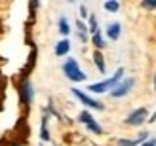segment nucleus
I'll use <instances>...</instances> for the list:
<instances>
[{"label":"nucleus","mask_w":156,"mask_h":146,"mask_svg":"<svg viewBox=\"0 0 156 146\" xmlns=\"http://www.w3.org/2000/svg\"><path fill=\"white\" fill-rule=\"evenodd\" d=\"M122 76H124V68L120 66L118 70L114 72L112 78H107V80L99 82V83H91L88 89L91 91V93H105V91H112V89H114V87L122 82Z\"/></svg>","instance_id":"nucleus-1"},{"label":"nucleus","mask_w":156,"mask_h":146,"mask_svg":"<svg viewBox=\"0 0 156 146\" xmlns=\"http://www.w3.org/2000/svg\"><path fill=\"white\" fill-rule=\"evenodd\" d=\"M63 72H65V76L71 82H84L88 76H86V72H82L80 70V66H78V61L76 59H67L65 63H63Z\"/></svg>","instance_id":"nucleus-2"},{"label":"nucleus","mask_w":156,"mask_h":146,"mask_svg":"<svg viewBox=\"0 0 156 146\" xmlns=\"http://www.w3.org/2000/svg\"><path fill=\"white\" fill-rule=\"evenodd\" d=\"M71 91H73V95H74V97H76L78 101H80V103L84 104V106H90V108H93V110H103V108H105V106L101 104L99 101H95V99H91L90 95H86L82 89H78V87H73Z\"/></svg>","instance_id":"nucleus-3"},{"label":"nucleus","mask_w":156,"mask_h":146,"mask_svg":"<svg viewBox=\"0 0 156 146\" xmlns=\"http://www.w3.org/2000/svg\"><path fill=\"white\" fill-rule=\"evenodd\" d=\"M78 120H80V121H82V124L90 129L91 133H95V135H101V133H103V127H101L97 121L93 120V116H91L88 110H82V112H80V116H78Z\"/></svg>","instance_id":"nucleus-4"},{"label":"nucleus","mask_w":156,"mask_h":146,"mask_svg":"<svg viewBox=\"0 0 156 146\" xmlns=\"http://www.w3.org/2000/svg\"><path fill=\"white\" fill-rule=\"evenodd\" d=\"M133 86H135V80H133V78H126V80H122L118 86H116V87L111 91V97L120 99V97H124V95H128Z\"/></svg>","instance_id":"nucleus-5"},{"label":"nucleus","mask_w":156,"mask_h":146,"mask_svg":"<svg viewBox=\"0 0 156 146\" xmlns=\"http://www.w3.org/2000/svg\"><path fill=\"white\" fill-rule=\"evenodd\" d=\"M147 118H149V110L145 108V106H141V108H137L129 114V116L126 118V124L128 125H141L143 121H147Z\"/></svg>","instance_id":"nucleus-6"},{"label":"nucleus","mask_w":156,"mask_h":146,"mask_svg":"<svg viewBox=\"0 0 156 146\" xmlns=\"http://www.w3.org/2000/svg\"><path fill=\"white\" fill-rule=\"evenodd\" d=\"M19 95H21V103L23 104H30L33 103V97H34V91H33V86H30L29 80H23L21 87H19Z\"/></svg>","instance_id":"nucleus-7"},{"label":"nucleus","mask_w":156,"mask_h":146,"mask_svg":"<svg viewBox=\"0 0 156 146\" xmlns=\"http://www.w3.org/2000/svg\"><path fill=\"white\" fill-rule=\"evenodd\" d=\"M69 51H71V42H69V40H61V42H57V46H55V55H57V57L67 55Z\"/></svg>","instance_id":"nucleus-8"},{"label":"nucleus","mask_w":156,"mask_h":146,"mask_svg":"<svg viewBox=\"0 0 156 146\" xmlns=\"http://www.w3.org/2000/svg\"><path fill=\"white\" fill-rule=\"evenodd\" d=\"M120 23H111V25L107 27V36L111 38V40H118L120 38Z\"/></svg>","instance_id":"nucleus-9"},{"label":"nucleus","mask_w":156,"mask_h":146,"mask_svg":"<svg viewBox=\"0 0 156 146\" xmlns=\"http://www.w3.org/2000/svg\"><path fill=\"white\" fill-rule=\"evenodd\" d=\"M76 29H78V38H80L82 42H88V32H90V29L86 27L80 19L76 21Z\"/></svg>","instance_id":"nucleus-10"},{"label":"nucleus","mask_w":156,"mask_h":146,"mask_svg":"<svg viewBox=\"0 0 156 146\" xmlns=\"http://www.w3.org/2000/svg\"><path fill=\"white\" fill-rule=\"evenodd\" d=\"M93 61H95L97 70H99L101 74H105L107 66H105V59H103V55H101V51H95V53H93Z\"/></svg>","instance_id":"nucleus-11"},{"label":"nucleus","mask_w":156,"mask_h":146,"mask_svg":"<svg viewBox=\"0 0 156 146\" xmlns=\"http://www.w3.org/2000/svg\"><path fill=\"white\" fill-rule=\"evenodd\" d=\"M147 137H149L147 133H141V135H139L135 141H124V139H122V141H118V146H135V144H139L141 141H145Z\"/></svg>","instance_id":"nucleus-12"},{"label":"nucleus","mask_w":156,"mask_h":146,"mask_svg":"<svg viewBox=\"0 0 156 146\" xmlns=\"http://www.w3.org/2000/svg\"><path fill=\"white\" fill-rule=\"evenodd\" d=\"M91 42H93V46L97 48V51L101 49V48H105V38L101 36V32H97V34H93V38H91Z\"/></svg>","instance_id":"nucleus-13"},{"label":"nucleus","mask_w":156,"mask_h":146,"mask_svg":"<svg viewBox=\"0 0 156 146\" xmlns=\"http://www.w3.org/2000/svg\"><path fill=\"white\" fill-rule=\"evenodd\" d=\"M40 137H42V141H50V139H51V137H50V133H48V118H44V120H42Z\"/></svg>","instance_id":"nucleus-14"},{"label":"nucleus","mask_w":156,"mask_h":146,"mask_svg":"<svg viewBox=\"0 0 156 146\" xmlns=\"http://www.w3.org/2000/svg\"><path fill=\"white\" fill-rule=\"evenodd\" d=\"M59 32H61V34H65V36L71 32V27H69L67 17H61V19H59Z\"/></svg>","instance_id":"nucleus-15"},{"label":"nucleus","mask_w":156,"mask_h":146,"mask_svg":"<svg viewBox=\"0 0 156 146\" xmlns=\"http://www.w3.org/2000/svg\"><path fill=\"white\" fill-rule=\"evenodd\" d=\"M105 10L114 13V12H118V10H120V4L116 2V0H108V2H105Z\"/></svg>","instance_id":"nucleus-16"},{"label":"nucleus","mask_w":156,"mask_h":146,"mask_svg":"<svg viewBox=\"0 0 156 146\" xmlns=\"http://www.w3.org/2000/svg\"><path fill=\"white\" fill-rule=\"evenodd\" d=\"M90 32L91 34H97L99 32V29H97V17H95V15H90Z\"/></svg>","instance_id":"nucleus-17"},{"label":"nucleus","mask_w":156,"mask_h":146,"mask_svg":"<svg viewBox=\"0 0 156 146\" xmlns=\"http://www.w3.org/2000/svg\"><path fill=\"white\" fill-rule=\"evenodd\" d=\"M143 8H147V10H152V8H156V0H145V2H143Z\"/></svg>","instance_id":"nucleus-18"},{"label":"nucleus","mask_w":156,"mask_h":146,"mask_svg":"<svg viewBox=\"0 0 156 146\" xmlns=\"http://www.w3.org/2000/svg\"><path fill=\"white\" fill-rule=\"evenodd\" d=\"M80 17H82V19H84V17H90V15H88V10H86L84 4L80 6Z\"/></svg>","instance_id":"nucleus-19"},{"label":"nucleus","mask_w":156,"mask_h":146,"mask_svg":"<svg viewBox=\"0 0 156 146\" xmlns=\"http://www.w3.org/2000/svg\"><path fill=\"white\" fill-rule=\"evenodd\" d=\"M141 146H156V139H151L149 142H145V144H141Z\"/></svg>","instance_id":"nucleus-20"},{"label":"nucleus","mask_w":156,"mask_h":146,"mask_svg":"<svg viewBox=\"0 0 156 146\" xmlns=\"http://www.w3.org/2000/svg\"><path fill=\"white\" fill-rule=\"evenodd\" d=\"M154 120H156V112L152 114V118H151V121H154Z\"/></svg>","instance_id":"nucleus-21"},{"label":"nucleus","mask_w":156,"mask_h":146,"mask_svg":"<svg viewBox=\"0 0 156 146\" xmlns=\"http://www.w3.org/2000/svg\"><path fill=\"white\" fill-rule=\"evenodd\" d=\"M154 89H156V76H154Z\"/></svg>","instance_id":"nucleus-22"}]
</instances>
